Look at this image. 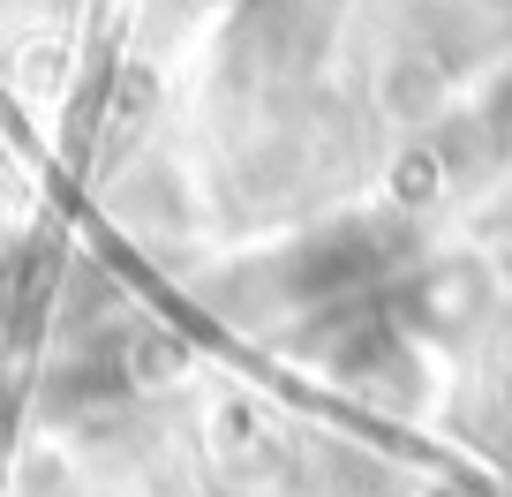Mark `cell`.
<instances>
[{
  "mask_svg": "<svg viewBox=\"0 0 512 497\" xmlns=\"http://www.w3.org/2000/svg\"><path fill=\"white\" fill-rule=\"evenodd\" d=\"M497 136H505V144H512V83H505V91H497Z\"/></svg>",
  "mask_w": 512,
  "mask_h": 497,
  "instance_id": "obj_1",
  "label": "cell"
}]
</instances>
